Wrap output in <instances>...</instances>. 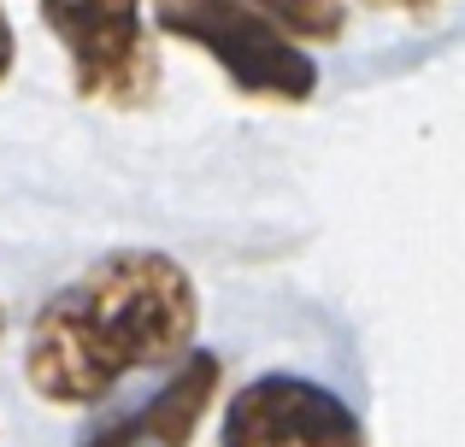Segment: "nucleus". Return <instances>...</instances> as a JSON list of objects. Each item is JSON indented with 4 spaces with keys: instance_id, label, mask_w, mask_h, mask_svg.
Wrapping results in <instances>:
<instances>
[{
    "instance_id": "39448f33",
    "label": "nucleus",
    "mask_w": 465,
    "mask_h": 447,
    "mask_svg": "<svg viewBox=\"0 0 465 447\" xmlns=\"http://www.w3.org/2000/svg\"><path fill=\"white\" fill-rule=\"evenodd\" d=\"M218 377H224V365L213 354H183V365L171 371L165 389L148 394L142 406L101 418L77 447H189L218 394Z\"/></svg>"
},
{
    "instance_id": "f257e3e1",
    "label": "nucleus",
    "mask_w": 465,
    "mask_h": 447,
    "mask_svg": "<svg viewBox=\"0 0 465 447\" xmlns=\"http://www.w3.org/2000/svg\"><path fill=\"white\" fill-rule=\"evenodd\" d=\"M194 330V277L159 248H118L35 306L24 377L47 406H94L130 371L183 359Z\"/></svg>"
},
{
    "instance_id": "6e6552de",
    "label": "nucleus",
    "mask_w": 465,
    "mask_h": 447,
    "mask_svg": "<svg viewBox=\"0 0 465 447\" xmlns=\"http://www.w3.org/2000/svg\"><path fill=\"white\" fill-rule=\"evenodd\" d=\"M0 335H6V306H0Z\"/></svg>"
},
{
    "instance_id": "423d86ee",
    "label": "nucleus",
    "mask_w": 465,
    "mask_h": 447,
    "mask_svg": "<svg viewBox=\"0 0 465 447\" xmlns=\"http://www.w3.org/2000/svg\"><path fill=\"white\" fill-rule=\"evenodd\" d=\"M248 6H260L265 18L277 24V30H289V35H312V42H336L341 24H348L341 0H248Z\"/></svg>"
},
{
    "instance_id": "f03ea898",
    "label": "nucleus",
    "mask_w": 465,
    "mask_h": 447,
    "mask_svg": "<svg viewBox=\"0 0 465 447\" xmlns=\"http://www.w3.org/2000/svg\"><path fill=\"white\" fill-rule=\"evenodd\" d=\"M148 12L165 35L206 47L242 94L283 101V106L312 101L318 65L295 47V35L277 30L260 6H248V0H148Z\"/></svg>"
},
{
    "instance_id": "0eeeda50",
    "label": "nucleus",
    "mask_w": 465,
    "mask_h": 447,
    "mask_svg": "<svg viewBox=\"0 0 465 447\" xmlns=\"http://www.w3.org/2000/svg\"><path fill=\"white\" fill-rule=\"evenodd\" d=\"M12 53H18V42H12V24H6V12H0V77L12 71Z\"/></svg>"
},
{
    "instance_id": "7ed1b4c3",
    "label": "nucleus",
    "mask_w": 465,
    "mask_h": 447,
    "mask_svg": "<svg viewBox=\"0 0 465 447\" xmlns=\"http://www.w3.org/2000/svg\"><path fill=\"white\" fill-rule=\"evenodd\" d=\"M71 59L83 101L142 106L159 89V53L142 0H35Z\"/></svg>"
},
{
    "instance_id": "20e7f679",
    "label": "nucleus",
    "mask_w": 465,
    "mask_h": 447,
    "mask_svg": "<svg viewBox=\"0 0 465 447\" xmlns=\"http://www.w3.org/2000/svg\"><path fill=\"white\" fill-rule=\"evenodd\" d=\"M224 447H365V424L336 389L295 371L253 377L224 406Z\"/></svg>"
}]
</instances>
